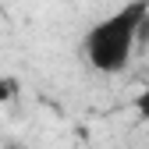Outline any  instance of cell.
I'll use <instances>...</instances> for the list:
<instances>
[{
    "instance_id": "obj_1",
    "label": "cell",
    "mask_w": 149,
    "mask_h": 149,
    "mask_svg": "<svg viewBox=\"0 0 149 149\" xmlns=\"http://www.w3.org/2000/svg\"><path fill=\"white\" fill-rule=\"evenodd\" d=\"M149 18V0H128L124 7H117L110 18L96 22L85 36V61L92 71L100 74H117L128 68L132 61V50H135V39H139V29L146 25Z\"/></svg>"
},
{
    "instance_id": "obj_2",
    "label": "cell",
    "mask_w": 149,
    "mask_h": 149,
    "mask_svg": "<svg viewBox=\"0 0 149 149\" xmlns=\"http://www.w3.org/2000/svg\"><path fill=\"white\" fill-rule=\"evenodd\" d=\"M135 110H139V117H142V121H149V82H146V85H142V92H139Z\"/></svg>"
},
{
    "instance_id": "obj_3",
    "label": "cell",
    "mask_w": 149,
    "mask_h": 149,
    "mask_svg": "<svg viewBox=\"0 0 149 149\" xmlns=\"http://www.w3.org/2000/svg\"><path fill=\"white\" fill-rule=\"evenodd\" d=\"M11 96H18V82L14 78H0V103H7Z\"/></svg>"
}]
</instances>
